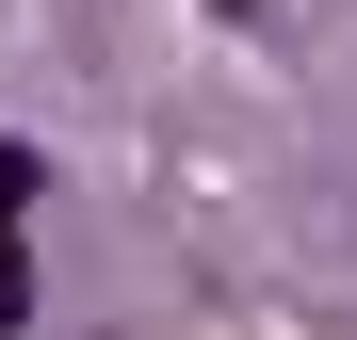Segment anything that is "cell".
I'll return each mask as SVG.
<instances>
[{
	"label": "cell",
	"instance_id": "7a4b0ae2",
	"mask_svg": "<svg viewBox=\"0 0 357 340\" xmlns=\"http://www.w3.org/2000/svg\"><path fill=\"white\" fill-rule=\"evenodd\" d=\"M33 179H49V162H33V146H0V211H33Z\"/></svg>",
	"mask_w": 357,
	"mask_h": 340
},
{
	"label": "cell",
	"instance_id": "6da1fadb",
	"mask_svg": "<svg viewBox=\"0 0 357 340\" xmlns=\"http://www.w3.org/2000/svg\"><path fill=\"white\" fill-rule=\"evenodd\" d=\"M0 324H33V243H17V211H0Z\"/></svg>",
	"mask_w": 357,
	"mask_h": 340
}]
</instances>
